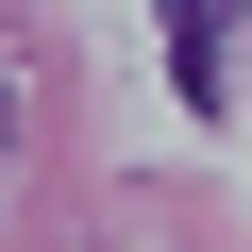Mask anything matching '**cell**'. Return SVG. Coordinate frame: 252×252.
Listing matches in <instances>:
<instances>
[{
  "label": "cell",
  "mask_w": 252,
  "mask_h": 252,
  "mask_svg": "<svg viewBox=\"0 0 252 252\" xmlns=\"http://www.w3.org/2000/svg\"><path fill=\"white\" fill-rule=\"evenodd\" d=\"M219 34H235V0H168V67H185V118L219 101Z\"/></svg>",
  "instance_id": "obj_1"
}]
</instances>
